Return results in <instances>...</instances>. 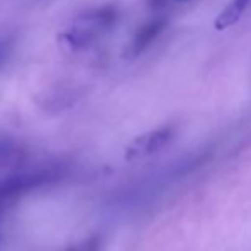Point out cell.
<instances>
[{
	"instance_id": "cell-4",
	"label": "cell",
	"mask_w": 251,
	"mask_h": 251,
	"mask_svg": "<svg viewBox=\"0 0 251 251\" xmlns=\"http://www.w3.org/2000/svg\"><path fill=\"white\" fill-rule=\"evenodd\" d=\"M251 0H231L224 9L219 12V16L215 17V29L217 31H224L232 27L239 19L243 17L245 10L248 9Z\"/></svg>"
},
{
	"instance_id": "cell-6",
	"label": "cell",
	"mask_w": 251,
	"mask_h": 251,
	"mask_svg": "<svg viewBox=\"0 0 251 251\" xmlns=\"http://www.w3.org/2000/svg\"><path fill=\"white\" fill-rule=\"evenodd\" d=\"M190 0H149V7L154 12L164 14L168 9L175 5H183V3H188Z\"/></svg>"
},
{
	"instance_id": "cell-7",
	"label": "cell",
	"mask_w": 251,
	"mask_h": 251,
	"mask_svg": "<svg viewBox=\"0 0 251 251\" xmlns=\"http://www.w3.org/2000/svg\"><path fill=\"white\" fill-rule=\"evenodd\" d=\"M100 248H101L100 238H89V239H86V241L69 248L67 251H100Z\"/></svg>"
},
{
	"instance_id": "cell-5",
	"label": "cell",
	"mask_w": 251,
	"mask_h": 251,
	"mask_svg": "<svg viewBox=\"0 0 251 251\" xmlns=\"http://www.w3.org/2000/svg\"><path fill=\"white\" fill-rule=\"evenodd\" d=\"M23 149L10 142H0V168L2 166H9L14 162H19L23 157Z\"/></svg>"
},
{
	"instance_id": "cell-3",
	"label": "cell",
	"mask_w": 251,
	"mask_h": 251,
	"mask_svg": "<svg viewBox=\"0 0 251 251\" xmlns=\"http://www.w3.org/2000/svg\"><path fill=\"white\" fill-rule=\"evenodd\" d=\"M168 26V17L166 14H155L152 19H149L147 23H144L139 29L135 31L133 38L130 40V45L126 48V55L135 58L140 56L147 48L152 47L155 40L162 34V31Z\"/></svg>"
},
{
	"instance_id": "cell-1",
	"label": "cell",
	"mask_w": 251,
	"mask_h": 251,
	"mask_svg": "<svg viewBox=\"0 0 251 251\" xmlns=\"http://www.w3.org/2000/svg\"><path fill=\"white\" fill-rule=\"evenodd\" d=\"M120 12L115 5H102L91 9L74 19V23L60 34V43L72 51L93 47L116 26Z\"/></svg>"
},
{
	"instance_id": "cell-2",
	"label": "cell",
	"mask_w": 251,
	"mask_h": 251,
	"mask_svg": "<svg viewBox=\"0 0 251 251\" xmlns=\"http://www.w3.org/2000/svg\"><path fill=\"white\" fill-rule=\"evenodd\" d=\"M176 133V128L171 125H164L161 128H155L152 132H147L144 135L137 137L132 144L128 146L125 155L126 159H139V157H146V155L155 154L157 151L164 149L169 142L173 140Z\"/></svg>"
}]
</instances>
